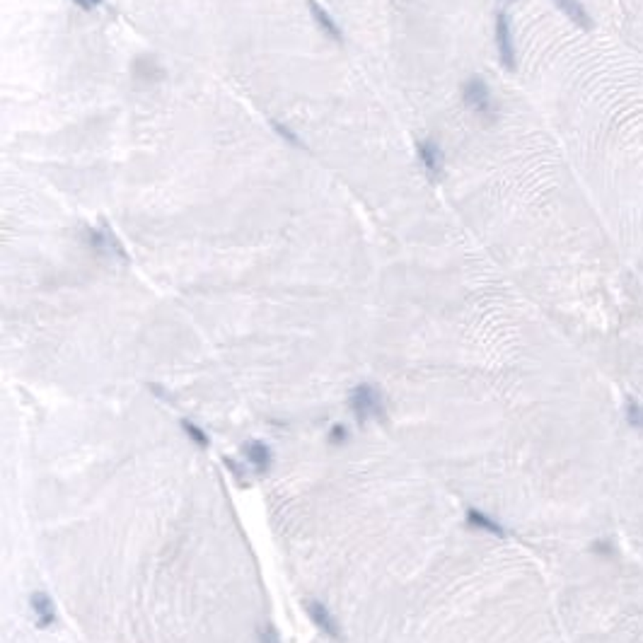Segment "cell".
I'll return each instance as SVG.
<instances>
[{"label": "cell", "instance_id": "cell-17", "mask_svg": "<svg viewBox=\"0 0 643 643\" xmlns=\"http://www.w3.org/2000/svg\"><path fill=\"white\" fill-rule=\"evenodd\" d=\"M73 3H78V5H80V8H85V10L92 8V3H90V0H73Z\"/></svg>", "mask_w": 643, "mask_h": 643}, {"label": "cell", "instance_id": "cell-16", "mask_svg": "<svg viewBox=\"0 0 643 643\" xmlns=\"http://www.w3.org/2000/svg\"><path fill=\"white\" fill-rule=\"evenodd\" d=\"M592 551H600V554H614L612 544H607V541H595V546H592Z\"/></svg>", "mask_w": 643, "mask_h": 643}, {"label": "cell", "instance_id": "cell-9", "mask_svg": "<svg viewBox=\"0 0 643 643\" xmlns=\"http://www.w3.org/2000/svg\"><path fill=\"white\" fill-rule=\"evenodd\" d=\"M467 522H470V527H477V529H482V532L496 534V537H506V529L501 527L494 518L479 513L477 508H470V510H467Z\"/></svg>", "mask_w": 643, "mask_h": 643}, {"label": "cell", "instance_id": "cell-11", "mask_svg": "<svg viewBox=\"0 0 643 643\" xmlns=\"http://www.w3.org/2000/svg\"><path fill=\"white\" fill-rule=\"evenodd\" d=\"M624 416H626V423H629L631 428H636V431H643V406L636 402L634 397L626 399Z\"/></svg>", "mask_w": 643, "mask_h": 643}, {"label": "cell", "instance_id": "cell-15", "mask_svg": "<svg viewBox=\"0 0 643 643\" xmlns=\"http://www.w3.org/2000/svg\"><path fill=\"white\" fill-rule=\"evenodd\" d=\"M329 440L331 443H341V440H346V431H343V426H334V431L329 433Z\"/></svg>", "mask_w": 643, "mask_h": 643}, {"label": "cell", "instance_id": "cell-18", "mask_svg": "<svg viewBox=\"0 0 643 643\" xmlns=\"http://www.w3.org/2000/svg\"><path fill=\"white\" fill-rule=\"evenodd\" d=\"M90 3H92V8H94V5H97V3H102V0H90Z\"/></svg>", "mask_w": 643, "mask_h": 643}, {"label": "cell", "instance_id": "cell-12", "mask_svg": "<svg viewBox=\"0 0 643 643\" xmlns=\"http://www.w3.org/2000/svg\"><path fill=\"white\" fill-rule=\"evenodd\" d=\"M182 426H184V431H186V436H189L191 440H194L199 448H208V436L206 433L201 431L196 423H191V421H182Z\"/></svg>", "mask_w": 643, "mask_h": 643}, {"label": "cell", "instance_id": "cell-5", "mask_svg": "<svg viewBox=\"0 0 643 643\" xmlns=\"http://www.w3.org/2000/svg\"><path fill=\"white\" fill-rule=\"evenodd\" d=\"M307 8H310V15H312L314 25H317L319 30L326 34V37H331V39H336V42H341V39H343V32H341V27H338L336 22H334V17L326 13V10L317 3V0H307Z\"/></svg>", "mask_w": 643, "mask_h": 643}, {"label": "cell", "instance_id": "cell-4", "mask_svg": "<svg viewBox=\"0 0 643 643\" xmlns=\"http://www.w3.org/2000/svg\"><path fill=\"white\" fill-rule=\"evenodd\" d=\"M305 612H307V617L312 619L314 624L319 626L322 631H324L329 639H334V641H341V626H338V622L334 619V614L329 612L322 602H317V600H307L305 602Z\"/></svg>", "mask_w": 643, "mask_h": 643}, {"label": "cell", "instance_id": "cell-1", "mask_svg": "<svg viewBox=\"0 0 643 643\" xmlns=\"http://www.w3.org/2000/svg\"><path fill=\"white\" fill-rule=\"evenodd\" d=\"M351 409L355 414V419L363 426L368 419H375V416L382 414V397L372 385H358L351 392Z\"/></svg>", "mask_w": 643, "mask_h": 643}, {"label": "cell", "instance_id": "cell-10", "mask_svg": "<svg viewBox=\"0 0 643 643\" xmlns=\"http://www.w3.org/2000/svg\"><path fill=\"white\" fill-rule=\"evenodd\" d=\"M419 157H421V165L426 167V172H431L433 177H436L438 169H440V150L436 148L433 140H421L419 143Z\"/></svg>", "mask_w": 643, "mask_h": 643}, {"label": "cell", "instance_id": "cell-6", "mask_svg": "<svg viewBox=\"0 0 643 643\" xmlns=\"http://www.w3.org/2000/svg\"><path fill=\"white\" fill-rule=\"evenodd\" d=\"M32 612L34 617H37V626H42V629H47L56 622V609H54V602H51V597L47 592H34L32 595Z\"/></svg>", "mask_w": 643, "mask_h": 643}, {"label": "cell", "instance_id": "cell-8", "mask_svg": "<svg viewBox=\"0 0 643 643\" xmlns=\"http://www.w3.org/2000/svg\"><path fill=\"white\" fill-rule=\"evenodd\" d=\"M554 3H556V8L561 10V13L566 15L571 22H575L578 27H583V30H590L592 27L588 10L580 5V0H554Z\"/></svg>", "mask_w": 643, "mask_h": 643}, {"label": "cell", "instance_id": "cell-7", "mask_svg": "<svg viewBox=\"0 0 643 643\" xmlns=\"http://www.w3.org/2000/svg\"><path fill=\"white\" fill-rule=\"evenodd\" d=\"M245 455L247 460L252 462L254 470L259 472H267L271 467V462H274V455H271V448L267 443H262V440H252V443L245 445Z\"/></svg>", "mask_w": 643, "mask_h": 643}, {"label": "cell", "instance_id": "cell-14", "mask_svg": "<svg viewBox=\"0 0 643 643\" xmlns=\"http://www.w3.org/2000/svg\"><path fill=\"white\" fill-rule=\"evenodd\" d=\"M271 126H274V128H276V131H278L281 135H283V138H286V140H290V143H293V145H302V143H300V140H298V138H295V135H293V131H288V128H286V126H281V123H278V121H274V123H271Z\"/></svg>", "mask_w": 643, "mask_h": 643}, {"label": "cell", "instance_id": "cell-3", "mask_svg": "<svg viewBox=\"0 0 643 643\" xmlns=\"http://www.w3.org/2000/svg\"><path fill=\"white\" fill-rule=\"evenodd\" d=\"M462 99H465V104L477 111V114H491V111H494L491 90L482 78H470V80L462 85Z\"/></svg>", "mask_w": 643, "mask_h": 643}, {"label": "cell", "instance_id": "cell-13", "mask_svg": "<svg viewBox=\"0 0 643 643\" xmlns=\"http://www.w3.org/2000/svg\"><path fill=\"white\" fill-rule=\"evenodd\" d=\"M259 643H281V636L274 624H264L259 631Z\"/></svg>", "mask_w": 643, "mask_h": 643}, {"label": "cell", "instance_id": "cell-2", "mask_svg": "<svg viewBox=\"0 0 643 643\" xmlns=\"http://www.w3.org/2000/svg\"><path fill=\"white\" fill-rule=\"evenodd\" d=\"M496 47H498V59L503 68L508 71H515L518 61H515V44H513V30H510V20L506 13L496 15Z\"/></svg>", "mask_w": 643, "mask_h": 643}]
</instances>
